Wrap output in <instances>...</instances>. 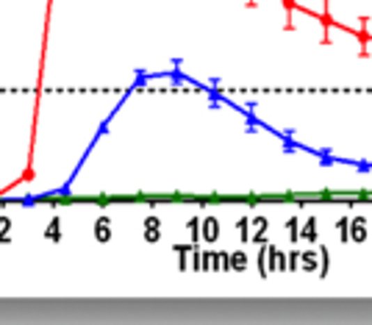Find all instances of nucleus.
Masks as SVG:
<instances>
[{"instance_id":"1","label":"nucleus","mask_w":372,"mask_h":325,"mask_svg":"<svg viewBox=\"0 0 372 325\" xmlns=\"http://www.w3.org/2000/svg\"><path fill=\"white\" fill-rule=\"evenodd\" d=\"M367 237H370L367 220H364V217H353V220H350V242H364Z\"/></svg>"},{"instance_id":"9","label":"nucleus","mask_w":372,"mask_h":325,"mask_svg":"<svg viewBox=\"0 0 372 325\" xmlns=\"http://www.w3.org/2000/svg\"><path fill=\"white\" fill-rule=\"evenodd\" d=\"M286 228H289V239H292V242H297V239H300V220H297V217H292V220L286 223Z\"/></svg>"},{"instance_id":"5","label":"nucleus","mask_w":372,"mask_h":325,"mask_svg":"<svg viewBox=\"0 0 372 325\" xmlns=\"http://www.w3.org/2000/svg\"><path fill=\"white\" fill-rule=\"evenodd\" d=\"M253 225L258 228V231H256V242H264V234H267V228H270V220H267V217H256Z\"/></svg>"},{"instance_id":"7","label":"nucleus","mask_w":372,"mask_h":325,"mask_svg":"<svg viewBox=\"0 0 372 325\" xmlns=\"http://www.w3.org/2000/svg\"><path fill=\"white\" fill-rule=\"evenodd\" d=\"M336 228H339V239L342 242H350V217H342L336 223Z\"/></svg>"},{"instance_id":"3","label":"nucleus","mask_w":372,"mask_h":325,"mask_svg":"<svg viewBox=\"0 0 372 325\" xmlns=\"http://www.w3.org/2000/svg\"><path fill=\"white\" fill-rule=\"evenodd\" d=\"M320 267V262H317V253L314 251H306V253H300V270H306V273H314Z\"/></svg>"},{"instance_id":"2","label":"nucleus","mask_w":372,"mask_h":325,"mask_svg":"<svg viewBox=\"0 0 372 325\" xmlns=\"http://www.w3.org/2000/svg\"><path fill=\"white\" fill-rule=\"evenodd\" d=\"M300 239H306V242H317V220H314V217H309V220L303 223V228H300Z\"/></svg>"},{"instance_id":"11","label":"nucleus","mask_w":372,"mask_h":325,"mask_svg":"<svg viewBox=\"0 0 372 325\" xmlns=\"http://www.w3.org/2000/svg\"><path fill=\"white\" fill-rule=\"evenodd\" d=\"M247 223H250V220H247V217H245V220H239V223H236V228H239V231H242V237H245V239H247V237H250V231H247Z\"/></svg>"},{"instance_id":"10","label":"nucleus","mask_w":372,"mask_h":325,"mask_svg":"<svg viewBox=\"0 0 372 325\" xmlns=\"http://www.w3.org/2000/svg\"><path fill=\"white\" fill-rule=\"evenodd\" d=\"M300 270V253H286V273H297Z\"/></svg>"},{"instance_id":"6","label":"nucleus","mask_w":372,"mask_h":325,"mask_svg":"<svg viewBox=\"0 0 372 325\" xmlns=\"http://www.w3.org/2000/svg\"><path fill=\"white\" fill-rule=\"evenodd\" d=\"M203 225H206V239H208V242H214V239L219 237V225H217V220H214V217H208Z\"/></svg>"},{"instance_id":"8","label":"nucleus","mask_w":372,"mask_h":325,"mask_svg":"<svg viewBox=\"0 0 372 325\" xmlns=\"http://www.w3.org/2000/svg\"><path fill=\"white\" fill-rule=\"evenodd\" d=\"M245 267H247V256H245V253H233V256H231V270L242 273Z\"/></svg>"},{"instance_id":"4","label":"nucleus","mask_w":372,"mask_h":325,"mask_svg":"<svg viewBox=\"0 0 372 325\" xmlns=\"http://www.w3.org/2000/svg\"><path fill=\"white\" fill-rule=\"evenodd\" d=\"M317 253H320V278H328V270H331V253H328V248H317Z\"/></svg>"}]
</instances>
